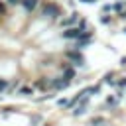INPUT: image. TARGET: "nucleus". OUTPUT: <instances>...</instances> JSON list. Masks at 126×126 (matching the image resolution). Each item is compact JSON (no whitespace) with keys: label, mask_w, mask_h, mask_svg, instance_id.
Listing matches in <instances>:
<instances>
[{"label":"nucleus","mask_w":126,"mask_h":126,"mask_svg":"<svg viewBox=\"0 0 126 126\" xmlns=\"http://www.w3.org/2000/svg\"><path fill=\"white\" fill-rule=\"evenodd\" d=\"M83 33H85V32H83L79 26H73V28H67V30L63 32V37H65V39H79Z\"/></svg>","instance_id":"nucleus-1"},{"label":"nucleus","mask_w":126,"mask_h":126,"mask_svg":"<svg viewBox=\"0 0 126 126\" xmlns=\"http://www.w3.org/2000/svg\"><path fill=\"white\" fill-rule=\"evenodd\" d=\"M43 16H47V18H57V16H61V12H59V6H55V4H45L43 6Z\"/></svg>","instance_id":"nucleus-2"},{"label":"nucleus","mask_w":126,"mask_h":126,"mask_svg":"<svg viewBox=\"0 0 126 126\" xmlns=\"http://www.w3.org/2000/svg\"><path fill=\"white\" fill-rule=\"evenodd\" d=\"M67 57H69L75 65H83V55L79 53V49H75V51H67Z\"/></svg>","instance_id":"nucleus-3"},{"label":"nucleus","mask_w":126,"mask_h":126,"mask_svg":"<svg viewBox=\"0 0 126 126\" xmlns=\"http://www.w3.org/2000/svg\"><path fill=\"white\" fill-rule=\"evenodd\" d=\"M69 83H71V81H67L65 77H61V79H55V81H51V87H53V89H57V91H61V89L69 87Z\"/></svg>","instance_id":"nucleus-4"},{"label":"nucleus","mask_w":126,"mask_h":126,"mask_svg":"<svg viewBox=\"0 0 126 126\" xmlns=\"http://www.w3.org/2000/svg\"><path fill=\"white\" fill-rule=\"evenodd\" d=\"M77 20H79V14L75 12V14H71V18H65V20H61V26H65V28H67V26H71V28H73V24H75Z\"/></svg>","instance_id":"nucleus-5"},{"label":"nucleus","mask_w":126,"mask_h":126,"mask_svg":"<svg viewBox=\"0 0 126 126\" xmlns=\"http://www.w3.org/2000/svg\"><path fill=\"white\" fill-rule=\"evenodd\" d=\"M22 6H24L28 12H32V10L37 6V0H22Z\"/></svg>","instance_id":"nucleus-6"},{"label":"nucleus","mask_w":126,"mask_h":126,"mask_svg":"<svg viewBox=\"0 0 126 126\" xmlns=\"http://www.w3.org/2000/svg\"><path fill=\"white\" fill-rule=\"evenodd\" d=\"M124 6H126L124 2H116V4L112 6V10H114V12H120V14H122V12H124Z\"/></svg>","instance_id":"nucleus-7"},{"label":"nucleus","mask_w":126,"mask_h":126,"mask_svg":"<svg viewBox=\"0 0 126 126\" xmlns=\"http://www.w3.org/2000/svg\"><path fill=\"white\" fill-rule=\"evenodd\" d=\"M63 77H65L67 81H71V79L75 77V71H73V69H65V73H63Z\"/></svg>","instance_id":"nucleus-8"},{"label":"nucleus","mask_w":126,"mask_h":126,"mask_svg":"<svg viewBox=\"0 0 126 126\" xmlns=\"http://www.w3.org/2000/svg\"><path fill=\"white\" fill-rule=\"evenodd\" d=\"M91 124H93V126H98V124H104V118H100V116H96V118H93V120H91Z\"/></svg>","instance_id":"nucleus-9"},{"label":"nucleus","mask_w":126,"mask_h":126,"mask_svg":"<svg viewBox=\"0 0 126 126\" xmlns=\"http://www.w3.org/2000/svg\"><path fill=\"white\" fill-rule=\"evenodd\" d=\"M116 102H118V96H108V98H106V104H108V106H112V104H116Z\"/></svg>","instance_id":"nucleus-10"},{"label":"nucleus","mask_w":126,"mask_h":126,"mask_svg":"<svg viewBox=\"0 0 126 126\" xmlns=\"http://www.w3.org/2000/svg\"><path fill=\"white\" fill-rule=\"evenodd\" d=\"M20 93L22 94H32V89L30 87H24V89H20Z\"/></svg>","instance_id":"nucleus-11"},{"label":"nucleus","mask_w":126,"mask_h":126,"mask_svg":"<svg viewBox=\"0 0 126 126\" xmlns=\"http://www.w3.org/2000/svg\"><path fill=\"white\" fill-rule=\"evenodd\" d=\"M100 24H110V18L108 16H100Z\"/></svg>","instance_id":"nucleus-12"},{"label":"nucleus","mask_w":126,"mask_h":126,"mask_svg":"<svg viewBox=\"0 0 126 126\" xmlns=\"http://www.w3.org/2000/svg\"><path fill=\"white\" fill-rule=\"evenodd\" d=\"M87 91H89V93H91V94H96V93H98V87H89V89H87Z\"/></svg>","instance_id":"nucleus-13"},{"label":"nucleus","mask_w":126,"mask_h":126,"mask_svg":"<svg viewBox=\"0 0 126 126\" xmlns=\"http://www.w3.org/2000/svg\"><path fill=\"white\" fill-rule=\"evenodd\" d=\"M118 87H126V77H122V79L118 81Z\"/></svg>","instance_id":"nucleus-14"},{"label":"nucleus","mask_w":126,"mask_h":126,"mask_svg":"<svg viewBox=\"0 0 126 126\" xmlns=\"http://www.w3.org/2000/svg\"><path fill=\"white\" fill-rule=\"evenodd\" d=\"M81 2H83V4H94L96 0H81Z\"/></svg>","instance_id":"nucleus-15"},{"label":"nucleus","mask_w":126,"mask_h":126,"mask_svg":"<svg viewBox=\"0 0 126 126\" xmlns=\"http://www.w3.org/2000/svg\"><path fill=\"white\" fill-rule=\"evenodd\" d=\"M6 2H8V4H20L22 0H6Z\"/></svg>","instance_id":"nucleus-16"},{"label":"nucleus","mask_w":126,"mask_h":126,"mask_svg":"<svg viewBox=\"0 0 126 126\" xmlns=\"http://www.w3.org/2000/svg\"><path fill=\"white\" fill-rule=\"evenodd\" d=\"M4 89H6V83H4V81H0V91H4Z\"/></svg>","instance_id":"nucleus-17"},{"label":"nucleus","mask_w":126,"mask_h":126,"mask_svg":"<svg viewBox=\"0 0 126 126\" xmlns=\"http://www.w3.org/2000/svg\"><path fill=\"white\" fill-rule=\"evenodd\" d=\"M120 65H126V57H122V59H120Z\"/></svg>","instance_id":"nucleus-18"},{"label":"nucleus","mask_w":126,"mask_h":126,"mask_svg":"<svg viewBox=\"0 0 126 126\" xmlns=\"http://www.w3.org/2000/svg\"><path fill=\"white\" fill-rule=\"evenodd\" d=\"M0 12H4V6H2V4H0Z\"/></svg>","instance_id":"nucleus-19"}]
</instances>
